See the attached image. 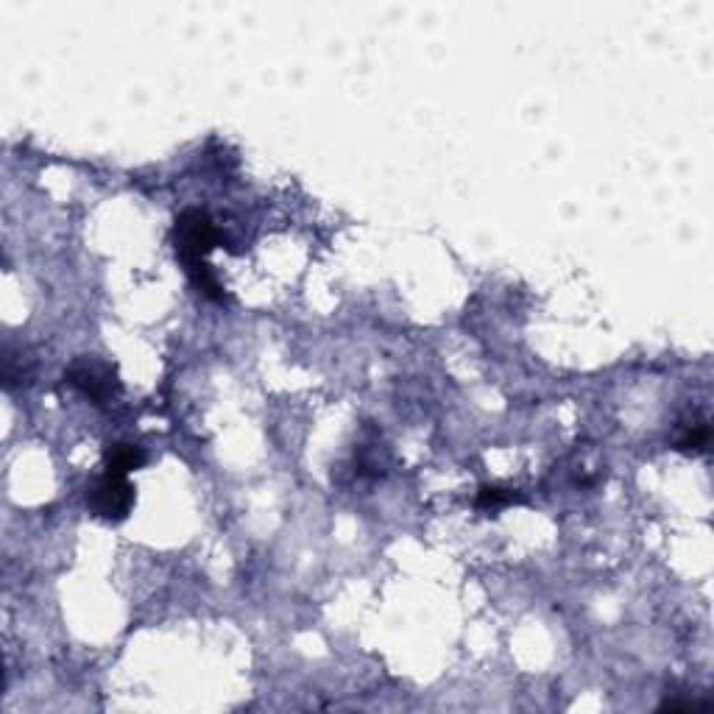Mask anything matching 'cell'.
I'll use <instances>...</instances> for the list:
<instances>
[{
    "label": "cell",
    "mask_w": 714,
    "mask_h": 714,
    "mask_svg": "<svg viewBox=\"0 0 714 714\" xmlns=\"http://www.w3.org/2000/svg\"><path fill=\"white\" fill-rule=\"evenodd\" d=\"M221 243L215 224L207 210L190 207V210L179 212L174 221V249L179 257L182 268H185L187 280L196 282L204 273L212 271V266L207 262L210 251Z\"/></svg>",
    "instance_id": "obj_1"
},
{
    "label": "cell",
    "mask_w": 714,
    "mask_h": 714,
    "mask_svg": "<svg viewBox=\"0 0 714 714\" xmlns=\"http://www.w3.org/2000/svg\"><path fill=\"white\" fill-rule=\"evenodd\" d=\"M137 503V491L129 483L126 475L106 472L98 475L93 480V485L87 489V508L90 514L98 516L104 522H124L129 519L131 508Z\"/></svg>",
    "instance_id": "obj_2"
},
{
    "label": "cell",
    "mask_w": 714,
    "mask_h": 714,
    "mask_svg": "<svg viewBox=\"0 0 714 714\" xmlns=\"http://www.w3.org/2000/svg\"><path fill=\"white\" fill-rule=\"evenodd\" d=\"M65 379H68L75 391L84 394L93 405L113 402V399L124 391L113 363H104L98 361V358H87V354H84V358H75V361L70 363L68 372H65Z\"/></svg>",
    "instance_id": "obj_3"
},
{
    "label": "cell",
    "mask_w": 714,
    "mask_h": 714,
    "mask_svg": "<svg viewBox=\"0 0 714 714\" xmlns=\"http://www.w3.org/2000/svg\"><path fill=\"white\" fill-rule=\"evenodd\" d=\"M104 460H106V472L126 475V478H129L131 472L143 469L145 460H149V455H145L143 447H137V444L118 442V444H109V447H106Z\"/></svg>",
    "instance_id": "obj_4"
},
{
    "label": "cell",
    "mask_w": 714,
    "mask_h": 714,
    "mask_svg": "<svg viewBox=\"0 0 714 714\" xmlns=\"http://www.w3.org/2000/svg\"><path fill=\"white\" fill-rule=\"evenodd\" d=\"M511 503H522V498L514 489H500V485H483L478 491V508L483 511H498L505 508Z\"/></svg>",
    "instance_id": "obj_5"
},
{
    "label": "cell",
    "mask_w": 714,
    "mask_h": 714,
    "mask_svg": "<svg viewBox=\"0 0 714 714\" xmlns=\"http://www.w3.org/2000/svg\"><path fill=\"white\" fill-rule=\"evenodd\" d=\"M709 444V424L706 422H698V424H692L690 430H687V433L681 435V438H678V444H676V449L678 453H701L703 447H706Z\"/></svg>",
    "instance_id": "obj_6"
}]
</instances>
